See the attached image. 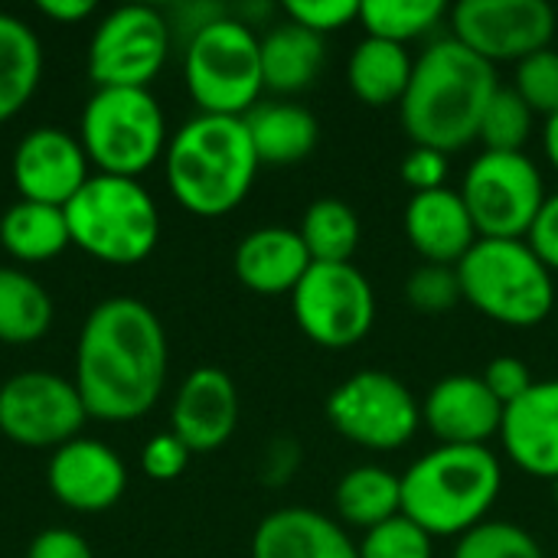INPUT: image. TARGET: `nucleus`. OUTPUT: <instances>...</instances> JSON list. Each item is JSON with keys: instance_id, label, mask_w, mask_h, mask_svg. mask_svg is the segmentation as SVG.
Here are the masks:
<instances>
[{"instance_id": "nucleus-1", "label": "nucleus", "mask_w": 558, "mask_h": 558, "mask_svg": "<svg viewBox=\"0 0 558 558\" xmlns=\"http://www.w3.org/2000/svg\"><path fill=\"white\" fill-rule=\"evenodd\" d=\"M167 383V333L137 298L92 307L75 347V389L88 418L134 422L154 409Z\"/></svg>"}, {"instance_id": "nucleus-2", "label": "nucleus", "mask_w": 558, "mask_h": 558, "mask_svg": "<svg viewBox=\"0 0 558 558\" xmlns=\"http://www.w3.org/2000/svg\"><path fill=\"white\" fill-rule=\"evenodd\" d=\"M500 88L497 69L454 36L435 39L415 56L409 92L399 105L402 128L415 147L441 154L464 150L477 141L484 111Z\"/></svg>"}, {"instance_id": "nucleus-3", "label": "nucleus", "mask_w": 558, "mask_h": 558, "mask_svg": "<svg viewBox=\"0 0 558 558\" xmlns=\"http://www.w3.org/2000/svg\"><path fill=\"white\" fill-rule=\"evenodd\" d=\"M258 157L245 118L196 114L167 144L163 173L173 199L203 219H219L239 209L252 193Z\"/></svg>"}, {"instance_id": "nucleus-4", "label": "nucleus", "mask_w": 558, "mask_h": 558, "mask_svg": "<svg viewBox=\"0 0 558 558\" xmlns=\"http://www.w3.org/2000/svg\"><path fill=\"white\" fill-rule=\"evenodd\" d=\"M504 464L490 448L438 445L402 474V517L432 539H461L490 520Z\"/></svg>"}, {"instance_id": "nucleus-5", "label": "nucleus", "mask_w": 558, "mask_h": 558, "mask_svg": "<svg viewBox=\"0 0 558 558\" xmlns=\"http://www.w3.org/2000/svg\"><path fill=\"white\" fill-rule=\"evenodd\" d=\"M454 271L461 298L494 324L530 330L556 311V275L526 239H477Z\"/></svg>"}, {"instance_id": "nucleus-6", "label": "nucleus", "mask_w": 558, "mask_h": 558, "mask_svg": "<svg viewBox=\"0 0 558 558\" xmlns=\"http://www.w3.org/2000/svg\"><path fill=\"white\" fill-rule=\"evenodd\" d=\"M72 245L105 265H137L160 239V213L144 183L92 173L62 206Z\"/></svg>"}, {"instance_id": "nucleus-7", "label": "nucleus", "mask_w": 558, "mask_h": 558, "mask_svg": "<svg viewBox=\"0 0 558 558\" xmlns=\"http://www.w3.org/2000/svg\"><path fill=\"white\" fill-rule=\"evenodd\" d=\"M183 78L199 114L245 118L262 92V36L235 13H219L186 39Z\"/></svg>"}, {"instance_id": "nucleus-8", "label": "nucleus", "mask_w": 558, "mask_h": 558, "mask_svg": "<svg viewBox=\"0 0 558 558\" xmlns=\"http://www.w3.org/2000/svg\"><path fill=\"white\" fill-rule=\"evenodd\" d=\"M78 141L88 163L108 177L137 180L167 154V118L150 88H95L85 101Z\"/></svg>"}, {"instance_id": "nucleus-9", "label": "nucleus", "mask_w": 558, "mask_h": 558, "mask_svg": "<svg viewBox=\"0 0 558 558\" xmlns=\"http://www.w3.org/2000/svg\"><path fill=\"white\" fill-rule=\"evenodd\" d=\"M481 239H526L543 203L546 180L530 154L481 150L458 186Z\"/></svg>"}, {"instance_id": "nucleus-10", "label": "nucleus", "mask_w": 558, "mask_h": 558, "mask_svg": "<svg viewBox=\"0 0 558 558\" xmlns=\"http://www.w3.org/2000/svg\"><path fill=\"white\" fill-rule=\"evenodd\" d=\"M327 422L350 445L389 454L418 435L422 402L399 376L363 369L327 396Z\"/></svg>"}, {"instance_id": "nucleus-11", "label": "nucleus", "mask_w": 558, "mask_h": 558, "mask_svg": "<svg viewBox=\"0 0 558 558\" xmlns=\"http://www.w3.org/2000/svg\"><path fill=\"white\" fill-rule=\"evenodd\" d=\"M301 333L324 350H350L363 343L376 324V291L369 278L350 265H311L291 294Z\"/></svg>"}, {"instance_id": "nucleus-12", "label": "nucleus", "mask_w": 558, "mask_h": 558, "mask_svg": "<svg viewBox=\"0 0 558 558\" xmlns=\"http://www.w3.org/2000/svg\"><path fill=\"white\" fill-rule=\"evenodd\" d=\"M170 20L147 3H128L101 16L88 43L95 88H147L170 56Z\"/></svg>"}, {"instance_id": "nucleus-13", "label": "nucleus", "mask_w": 558, "mask_h": 558, "mask_svg": "<svg viewBox=\"0 0 558 558\" xmlns=\"http://www.w3.org/2000/svg\"><path fill=\"white\" fill-rule=\"evenodd\" d=\"M451 36L494 69L553 46L558 13L546 0H461L448 13Z\"/></svg>"}, {"instance_id": "nucleus-14", "label": "nucleus", "mask_w": 558, "mask_h": 558, "mask_svg": "<svg viewBox=\"0 0 558 558\" xmlns=\"http://www.w3.org/2000/svg\"><path fill=\"white\" fill-rule=\"evenodd\" d=\"M88 422V409L75 383L29 369L0 386V432L23 448H62L78 438Z\"/></svg>"}, {"instance_id": "nucleus-15", "label": "nucleus", "mask_w": 558, "mask_h": 558, "mask_svg": "<svg viewBox=\"0 0 558 558\" xmlns=\"http://www.w3.org/2000/svg\"><path fill=\"white\" fill-rule=\"evenodd\" d=\"M88 167L92 163L82 150L78 134L43 124L20 137L10 160V177L20 199L65 206L88 183Z\"/></svg>"}, {"instance_id": "nucleus-16", "label": "nucleus", "mask_w": 558, "mask_h": 558, "mask_svg": "<svg viewBox=\"0 0 558 558\" xmlns=\"http://www.w3.org/2000/svg\"><path fill=\"white\" fill-rule=\"evenodd\" d=\"M46 484L52 497L75 513H101L124 497V461L95 438H72L52 451Z\"/></svg>"}, {"instance_id": "nucleus-17", "label": "nucleus", "mask_w": 558, "mask_h": 558, "mask_svg": "<svg viewBox=\"0 0 558 558\" xmlns=\"http://www.w3.org/2000/svg\"><path fill=\"white\" fill-rule=\"evenodd\" d=\"M422 425L438 438V445L487 448V441L500 438L504 405L481 376L454 373L428 389L422 402Z\"/></svg>"}, {"instance_id": "nucleus-18", "label": "nucleus", "mask_w": 558, "mask_h": 558, "mask_svg": "<svg viewBox=\"0 0 558 558\" xmlns=\"http://www.w3.org/2000/svg\"><path fill=\"white\" fill-rule=\"evenodd\" d=\"M239 425V389L219 366L193 369L170 412V432L190 448V454L219 451Z\"/></svg>"}, {"instance_id": "nucleus-19", "label": "nucleus", "mask_w": 558, "mask_h": 558, "mask_svg": "<svg viewBox=\"0 0 558 558\" xmlns=\"http://www.w3.org/2000/svg\"><path fill=\"white\" fill-rule=\"evenodd\" d=\"M500 445L517 471L558 481V379H536L523 399L504 409Z\"/></svg>"}, {"instance_id": "nucleus-20", "label": "nucleus", "mask_w": 558, "mask_h": 558, "mask_svg": "<svg viewBox=\"0 0 558 558\" xmlns=\"http://www.w3.org/2000/svg\"><path fill=\"white\" fill-rule=\"evenodd\" d=\"M402 226H405L409 245L428 265L454 268L481 239L461 193L451 186H441L432 193H412L402 213Z\"/></svg>"}, {"instance_id": "nucleus-21", "label": "nucleus", "mask_w": 558, "mask_h": 558, "mask_svg": "<svg viewBox=\"0 0 558 558\" xmlns=\"http://www.w3.org/2000/svg\"><path fill=\"white\" fill-rule=\"evenodd\" d=\"M311 265L314 262L304 248L301 232L288 226H262L248 232L232 255V268L242 288L262 298L294 294Z\"/></svg>"}, {"instance_id": "nucleus-22", "label": "nucleus", "mask_w": 558, "mask_h": 558, "mask_svg": "<svg viewBox=\"0 0 558 558\" xmlns=\"http://www.w3.org/2000/svg\"><path fill=\"white\" fill-rule=\"evenodd\" d=\"M252 558H360L350 530L311 507H281L268 513L255 536Z\"/></svg>"}, {"instance_id": "nucleus-23", "label": "nucleus", "mask_w": 558, "mask_h": 558, "mask_svg": "<svg viewBox=\"0 0 558 558\" xmlns=\"http://www.w3.org/2000/svg\"><path fill=\"white\" fill-rule=\"evenodd\" d=\"M245 128L258 163L291 167L314 154L320 141L317 118L294 101H262L245 114Z\"/></svg>"}, {"instance_id": "nucleus-24", "label": "nucleus", "mask_w": 558, "mask_h": 558, "mask_svg": "<svg viewBox=\"0 0 558 558\" xmlns=\"http://www.w3.org/2000/svg\"><path fill=\"white\" fill-rule=\"evenodd\" d=\"M412 72H415V56L409 52V46L363 36L350 52L347 85L363 105L389 108V105H402Z\"/></svg>"}, {"instance_id": "nucleus-25", "label": "nucleus", "mask_w": 558, "mask_h": 558, "mask_svg": "<svg viewBox=\"0 0 558 558\" xmlns=\"http://www.w3.org/2000/svg\"><path fill=\"white\" fill-rule=\"evenodd\" d=\"M327 59L324 36L284 20L262 36V78L265 92L298 95L314 85Z\"/></svg>"}, {"instance_id": "nucleus-26", "label": "nucleus", "mask_w": 558, "mask_h": 558, "mask_svg": "<svg viewBox=\"0 0 558 558\" xmlns=\"http://www.w3.org/2000/svg\"><path fill=\"white\" fill-rule=\"evenodd\" d=\"M333 507L340 526L369 533L402 517V477L383 464H360L337 481Z\"/></svg>"}, {"instance_id": "nucleus-27", "label": "nucleus", "mask_w": 558, "mask_h": 558, "mask_svg": "<svg viewBox=\"0 0 558 558\" xmlns=\"http://www.w3.org/2000/svg\"><path fill=\"white\" fill-rule=\"evenodd\" d=\"M0 245L16 262H49L72 245L65 209L16 199L0 216Z\"/></svg>"}, {"instance_id": "nucleus-28", "label": "nucleus", "mask_w": 558, "mask_h": 558, "mask_svg": "<svg viewBox=\"0 0 558 558\" xmlns=\"http://www.w3.org/2000/svg\"><path fill=\"white\" fill-rule=\"evenodd\" d=\"M43 75V46L29 23L0 13V124L10 121L36 92Z\"/></svg>"}, {"instance_id": "nucleus-29", "label": "nucleus", "mask_w": 558, "mask_h": 558, "mask_svg": "<svg viewBox=\"0 0 558 558\" xmlns=\"http://www.w3.org/2000/svg\"><path fill=\"white\" fill-rule=\"evenodd\" d=\"M52 327L49 291L20 268H0V343L26 347Z\"/></svg>"}, {"instance_id": "nucleus-30", "label": "nucleus", "mask_w": 558, "mask_h": 558, "mask_svg": "<svg viewBox=\"0 0 558 558\" xmlns=\"http://www.w3.org/2000/svg\"><path fill=\"white\" fill-rule=\"evenodd\" d=\"M298 232L314 265H350L363 239L356 209L337 196L314 199Z\"/></svg>"}, {"instance_id": "nucleus-31", "label": "nucleus", "mask_w": 558, "mask_h": 558, "mask_svg": "<svg viewBox=\"0 0 558 558\" xmlns=\"http://www.w3.org/2000/svg\"><path fill=\"white\" fill-rule=\"evenodd\" d=\"M451 10L441 0H363L360 26L366 36L409 46L441 26Z\"/></svg>"}, {"instance_id": "nucleus-32", "label": "nucleus", "mask_w": 558, "mask_h": 558, "mask_svg": "<svg viewBox=\"0 0 558 558\" xmlns=\"http://www.w3.org/2000/svg\"><path fill=\"white\" fill-rule=\"evenodd\" d=\"M533 124L536 114L533 108L517 95L513 85H500L484 111L481 121V134L477 141L484 144V150H497V154H526V144L533 137Z\"/></svg>"}, {"instance_id": "nucleus-33", "label": "nucleus", "mask_w": 558, "mask_h": 558, "mask_svg": "<svg viewBox=\"0 0 558 558\" xmlns=\"http://www.w3.org/2000/svg\"><path fill=\"white\" fill-rule=\"evenodd\" d=\"M451 558H546L533 533L510 520H487L458 539Z\"/></svg>"}, {"instance_id": "nucleus-34", "label": "nucleus", "mask_w": 558, "mask_h": 558, "mask_svg": "<svg viewBox=\"0 0 558 558\" xmlns=\"http://www.w3.org/2000/svg\"><path fill=\"white\" fill-rule=\"evenodd\" d=\"M513 88L517 95L533 108V114L553 118L558 114V49L546 46L533 56H526L523 62H517V75H513Z\"/></svg>"}, {"instance_id": "nucleus-35", "label": "nucleus", "mask_w": 558, "mask_h": 558, "mask_svg": "<svg viewBox=\"0 0 558 558\" xmlns=\"http://www.w3.org/2000/svg\"><path fill=\"white\" fill-rule=\"evenodd\" d=\"M360 558H435V539L418 530L409 517H396L356 543Z\"/></svg>"}, {"instance_id": "nucleus-36", "label": "nucleus", "mask_w": 558, "mask_h": 558, "mask_svg": "<svg viewBox=\"0 0 558 558\" xmlns=\"http://www.w3.org/2000/svg\"><path fill=\"white\" fill-rule=\"evenodd\" d=\"M405 301L418 311V314H428V317H441L448 314L451 307H458L464 298H461V281H458V271L448 268V265H428L422 262L409 281H405Z\"/></svg>"}, {"instance_id": "nucleus-37", "label": "nucleus", "mask_w": 558, "mask_h": 558, "mask_svg": "<svg viewBox=\"0 0 558 558\" xmlns=\"http://www.w3.org/2000/svg\"><path fill=\"white\" fill-rule=\"evenodd\" d=\"M284 16L317 36L340 33L350 23H360V3L356 0H288Z\"/></svg>"}, {"instance_id": "nucleus-38", "label": "nucleus", "mask_w": 558, "mask_h": 558, "mask_svg": "<svg viewBox=\"0 0 558 558\" xmlns=\"http://www.w3.org/2000/svg\"><path fill=\"white\" fill-rule=\"evenodd\" d=\"M481 379H484V386L494 392V399H497L504 409H507V405H513L517 399H523V396L533 389V383H536V376H533L530 363H526V360H520V356H510V353L494 356V360L484 366Z\"/></svg>"}, {"instance_id": "nucleus-39", "label": "nucleus", "mask_w": 558, "mask_h": 558, "mask_svg": "<svg viewBox=\"0 0 558 558\" xmlns=\"http://www.w3.org/2000/svg\"><path fill=\"white\" fill-rule=\"evenodd\" d=\"M186 464H190V448L173 432L154 435L141 451V471L150 481H177L186 471Z\"/></svg>"}, {"instance_id": "nucleus-40", "label": "nucleus", "mask_w": 558, "mask_h": 558, "mask_svg": "<svg viewBox=\"0 0 558 558\" xmlns=\"http://www.w3.org/2000/svg\"><path fill=\"white\" fill-rule=\"evenodd\" d=\"M448 170H451L448 154L432 150V147H415V144L402 157V167H399V173L412 193H432V190L448 186Z\"/></svg>"}, {"instance_id": "nucleus-41", "label": "nucleus", "mask_w": 558, "mask_h": 558, "mask_svg": "<svg viewBox=\"0 0 558 558\" xmlns=\"http://www.w3.org/2000/svg\"><path fill=\"white\" fill-rule=\"evenodd\" d=\"M526 242L539 255V262L553 275H558V193L546 196V203H543V209H539V216H536Z\"/></svg>"}, {"instance_id": "nucleus-42", "label": "nucleus", "mask_w": 558, "mask_h": 558, "mask_svg": "<svg viewBox=\"0 0 558 558\" xmlns=\"http://www.w3.org/2000/svg\"><path fill=\"white\" fill-rule=\"evenodd\" d=\"M26 558H95L92 546L75 533V530H43L29 549Z\"/></svg>"}, {"instance_id": "nucleus-43", "label": "nucleus", "mask_w": 558, "mask_h": 558, "mask_svg": "<svg viewBox=\"0 0 558 558\" xmlns=\"http://www.w3.org/2000/svg\"><path fill=\"white\" fill-rule=\"evenodd\" d=\"M298 461H301V451L294 448V441H271L262 461V481L284 484L298 471Z\"/></svg>"}, {"instance_id": "nucleus-44", "label": "nucleus", "mask_w": 558, "mask_h": 558, "mask_svg": "<svg viewBox=\"0 0 558 558\" xmlns=\"http://www.w3.org/2000/svg\"><path fill=\"white\" fill-rule=\"evenodd\" d=\"M36 10L56 23H82L85 16L95 13V3L92 0H39Z\"/></svg>"}, {"instance_id": "nucleus-45", "label": "nucleus", "mask_w": 558, "mask_h": 558, "mask_svg": "<svg viewBox=\"0 0 558 558\" xmlns=\"http://www.w3.org/2000/svg\"><path fill=\"white\" fill-rule=\"evenodd\" d=\"M543 154H546L549 167L558 173V114L546 118V128H543Z\"/></svg>"}, {"instance_id": "nucleus-46", "label": "nucleus", "mask_w": 558, "mask_h": 558, "mask_svg": "<svg viewBox=\"0 0 558 558\" xmlns=\"http://www.w3.org/2000/svg\"><path fill=\"white\" fill-rule=\"evenodd\" d=\"M553 490H556V504H558V481H553Z\"/></svg>"}]
</instances>
